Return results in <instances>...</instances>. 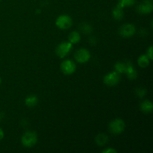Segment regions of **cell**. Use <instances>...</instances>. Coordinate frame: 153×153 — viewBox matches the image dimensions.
<instances>
[{"label": "cell", "instance_id": "d6986e66", "mask_svg": "<svg viewBox=\"0 0 153 153\" xmlns=\"http://www.w3.org/2000/svg\"><path fill=\"white\" fill-rule=\"evenodd\" d=\"M126 68V64L123 62H117L114 65L115 71L119 73L120 74H121V73H125Z\"/></svg>", "mask_w": 153, "mask_h": 153}, {"label": "cell", "instance_id": "7a4b0ae2", "mask_svg": "<svg viewBox=\"0 0 153 153\" xmlns=\"http://www.w3.org/2000/svg\"><path fill=\"white\" fill-rule=\"evenodd\" d=\"M109 130L114 134H119L123 132L126 128L125 122L122 119H115L109 123Z\"/></svg>", "mask_w": 153, "mask_h": 153}, {"label": "cell", "instance_id": "2e32d148", "mask_svg": "<svg viewBox=\"0 0 153 153\" xmlns=\"http://www.w3.org/2000/svg\"><path fill=\"white\" fill-rule=\"evenodd\" d=\"M25 103L28 107L33 108L36 106L38 103V98L34 95L28 96L25 100Z\"/></svg>", "mask_w": 153, "mask_h": 153}, {"label": "cell", "instance_id": "9c48e42d", "mask_svg": "<svg viewBox=\"0 0 153 153\" xmlns=\"http://www.w3.org/2000/svg\"><path fill=\"white\" fill-rule=\"evenodd\" d=\"M153 10V4L152 0H143L137 5V10L142 14H149Z\"/></svg>", "mask_w": 153, "mask_h": 153}, {"label": "cell", "instance_id": "603a6c76", "mask_svg": "<svg viewBox=\"0 0 153 153\" xmlns=\"http://www.w3.org/2000/svg\"><path fill=\"white\" fill-rule=\"evenodd\" d=\"M97 38L95 37H91L89 38V43L90 44L92 45V46H94V45L97 44Z\"/></svg>", "mask_w": 153, "mask_h": 153}, {"label": "cell", "instance_id": "7c38bea8", "mask_svg": "<svg viewBox=\"0 0 153 153\" xmlns=\"http://www.w3.org/2000/svg\"><path fill=\"white\" fill-rule=\"evenodd\" d=\"M108 137L107 134H104V133H100V134H97L95 138L96 143L100 146H105L108 143Z\"/></svg>", "mask_w": 153, "mask_h": 153}, {"label": "cell", "instance_id": "8fae6325", "mask_svg": "<svg viewBox=\"0 0 153 153\" xmlns=\"http://www.w3.org/2000/svg\"><path fill=\"white\" fill-rule=\"evenodd\" d=\"M140 111L144 114L152 113L153 110V105L152 102H150L149 100H144V101L142 102V103L140 104Z\"/></svg>", "mask_w": 153, "mask_h": 153}, {"label": "cell", "instance_id": "6da1fadb", "mask_svg": "<svg viewBox=\"0 0 153 153\" xmlns=\"http://www.w3.org/2000/svg\"><path fill=\"white\" fill-rule=\"evenodd\" d=\"M22 145L27 148L33 147L37 142V134L34 131H27L21 138Z\"/></svg>", "mask_w": 153, "mask_h": 153}, {"label": "cell", "instance_id": "cb8c5ba5", "mask_svg": "<svg viewBox=\"0 0 153 153\" xmlns=\"http://www.w3.org/2000/svg\"><path fill=\"white\" fill-rule=\"evenodd\" d=\"M4 133L3 131V130L0 128V140H2L4 138Z\"/></svg>", "mask_w": 153, "mask_h": 153}, {"label": "cell", "instance_id": "9a60e30c", "mask_svg": "<svg viewBox=\"0 0 153 153\" xmlns=\"http://www.w3.org/2000/svg\"><path fill=\"white\" fill-rule=\"evenodd\" d=\"M150 63V59L148 58L146 55H142L137 59V64L142 68H146L149 65Z\"/></svg>", "mask_w": 153, "mask_h": 153}, {"label": "cell", "instance_id": "d4e9b609", "mask_svg": "<svg viewBox=\"0 0 153 153\" xmlns=\"http://www.w3.org/2000/svg\"><path fill=\"white\" fill-rule=\"evenodd\" d=\"M2 118H3V114L1 113H0V120H2Z\"/></svg>", "mask_w": 153, "mask_h": 153}, {"label": "cell", "instance_id": "277c9868", "mask_svg": "<svg viewBox=\"0 0 153 153\" xmlns=\"http://www.w3.org/2000/svg\"><path fill=\"white\" fill-rule=\"evenodd\" d=\"M73 49V44L70 42H63L60 43L55 49V53L60 58H64L70 54Z\"/></svg>", "mask_w": 153, "mask_h": 153}, {"label": "cell", "instance_id": "4316f807", "mask_svg": "<svg viewBox=\"0 0 153 153\" xmlns=\"http://www.w3.org/2000/svg\"><path fill=\"white\" fill-rule=\"evenodd\" d=\"M1 1V0H0V1Z\"/></svg>", "mask_w": 153, "mask_h": 153}, {"label": "cell", "instance_id": "5bb4252c", "mask_svg": "<svg viewBox=\"0 0 153 153\" xmlns=\"http://www.w3.org/2000/svg\"><path fill=\"white\" fill-rule=\"evenodd\" d=\"M69 42L72 44H76V43H79L81 40V35L80 33L78 32V31H72L68 37Z\"/></svg>", "mask_w": 153, "mask_h": 153}, {"label": "cell", "instance_id": "ba28073f", "mask_svg": "<svg viewBox=\"0 0 153 153\" xmlns=\"http://www.w3.org/2000/svg\"><path fill=\"white\" fill-rule=\"evenodd\" d=\"M136 28L133 24H124L120 28L119 34L123 37H131L135 34Z\"/></svg>", "mask_w": 153, "mask_h": 153}, {"label": "cell", "instance_id": "ac0fdd59", "mask_svg": "<svg viewBox=\"0 0 153 153\" xmlns=\"http://www.w3.org/2000/svg\"><path fill=\"white\" fill-rule=\"evenodd\" d=\"M135 1L136 0H118V3L117 5L124 8L126 7H131V6L134 5L135 4Z\"/></svg>", "mask_w": 153, "mask_h": 153}, {"label": "cell", "instance_id": "4fadbf2b", "mask_svg": "<svg viewBox=\"0 0 153 153\" xmlns=\"http://www.w3.org/2000/svg\"><path fill=\"white\" fill-rule=\"evenodd\" d=\"M112 14H113V17L114 18V19H116V20H121L124 16L123 8L120 7V6L117 5L113 9Z\"/></svg>", "mask_w": 153, "mask_h": 153}, {"label": "cell", "instance_id": "52a82bcc", "mask_svg": "<svg viewBox=\"0 0 153 153\" xmlns=\"http://www.w3.org/2000/svg\"><path fill=\"white\" fill-rule=\"evenodd\" d=\"M61 70L64 75L69 76L73 74L76 72V65L71 60H65L61 63Z\"/></svg>", "mask_w": 153, "mask_h": 153}, {"label": "cell", "instance_id": "44dd1931", "mask_svg": "<svg viewBox=\"0 0 153 153\" xmlns=\"http://www.w3.org/2000/svg\"><path fill=\"white\" fill-rule=\"evenodd\" d=\"M152 52H152V46H149V49H147V53H146V55H147L148 58H149V59H150V61H151V60L153 59V58H152Z\"/></svg>", "mask_w": 153, "mask_h": 153}, {"label": "cell", "instance_id": "ffe728a7", "mask_svg": "<svg viewBox=\"0 0 153 153\" xmlns=\"http://www.w3.org/2000/svg\"><path fill=\"white\" fill-rule=\"evenodd\" d=\"M146 90L145 89V88H137V89L136 90V94H137V96L139 97V98H143V97L146 95Z\"/></svg>", "mask_w": 153, "mask_h": 153}, {"label": "cell", "instance_id": "8992f818", "mask_svg": "<svg viewBox=\"0 0 153 153\" xmlns=\"http://www.w3.org/2000/svg\"><path fill=\"white\" fill-rule=\"evenodd\" d=\"M91 53L86 49H79L75 53L74 57L76 61L80 64H85L91 59Z\"/></svg>", "mask_w": 153, "mask_h": 153}, {"label": "cell", "instance_id": "5b68a950", "mask_svg": "<svg viewBox=\"0 0 153 153\" xmlns=\"http://www.w3.org/2000/svg\"><path fill=\"white\" fill-rule=\"evenodd\" d=\"M121 79V76L119 73L117 71H113L108 73L104 76L103 82L108 86H115L120 83Z\"/></svg>", "mask_w": 153, "mask_h": 153}, {"label": "cell", "instance_id": "e0dca14e", "mask_svg": "<svg viewBox=\"0 0 153 153\" xmlns=\"http://www.w3.org/2000/svg\"><path fill=\"white\" fill-rule=\"evenodd\" d=\"M79 29H80V31L85 34H91V33H92V31H93L92 26H91L90 24L85 23V22L81 24L80 26H79Z\"/></svg>", "mask_w": 153, "mask_h": 153}, {"label": "cell", "instance_id": "30bf717a", "mask_svg": "<svg viewBox=\"0 0 153 153\" xmlns=\"http://www.w3.org/2000/svg\"><path fill=\"white\" fill-rule=\"evenodd\" d=\"M126 64V68L125 73L127 75V77L129 79H131V80L135 79L137 76V73L134 70L132 63L127 62Z\"/></svg>", "mask_w": 153, "mask_h": 153}, {"label": "cell", "instance_id": "484cf974", "mask_svg": "<svg viewBox=\"0 0 153 153\" xmlns=\"http://www.w3.org/2000/svg\"><path fill=\"white\" fill-rule=\"evenodd\" d=\"M1 78H0V85H1Z\"/></svg>", "mask_w": 153, "mask_h": 153}, {"label": "cell", "instance_id": "7402d4cb", "mask_svg": "<svg viewBox=\"0 0 153 153\" xmlns=\"http://www.w3.org/2000/svg\"><path fill=\"white\" fill-rule=\"evenodd\" d=\"M102 153H116L117 150L116 149H113V148H107V149H105L104 150L102 151Z\"/></svg>", "mask_w": 153, "mask_h": 153}, {"label": "cell", "instance_id": "3957f363", "mask_svg": "<svg viewBox=\"0 0 153 153\" xmlns=\"http://www.w3.org/2000/svg\"><path fill=\"white\" fill-rule=\"evenodd\" d=\"M55 25L61 30H67L73 25V19L69 15H60L55 21Z\"/></svg>", "mask_w": 153, "mask_h": 153}]
</instances>
